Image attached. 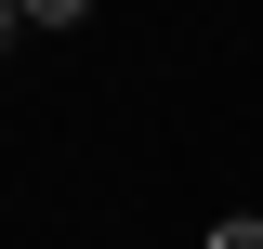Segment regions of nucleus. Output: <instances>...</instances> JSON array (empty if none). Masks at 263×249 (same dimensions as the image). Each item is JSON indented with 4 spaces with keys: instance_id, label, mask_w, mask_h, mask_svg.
Wrapping results in <instances>:
<instances>
[{
    "instance_id": "1",
    "label": "nucleus",
    "mask_w": 263,
    "mask_h": 249,
    "mask_svg": "<svg viewBox=\"0 0 263 249\" xmlns=\"http://www.w3.org/2000/svg\"><path fill=\"white\" fill-rule=\"evenodd\" d=\"M27 13V39H53V27H92V0H13Z\"/></svg>"
},
{
    "instance_id": "2",
    "label": "nucleus",
    "mask_w": 263,
    "mask_h": 249,
    "mask_svg": "<svg viewBox=\"0 0 263 249\" xmlns=\"http://www.w3.org/2000/svg\"><path fill=\"white\" fill-rule=\"evenodd\" d=\"M211 249H263V210H224V223H211Z\"/></svg>"
},
{
    "instance_id": "3",
    "label": "nucleus",
    "mask_w": 263,
    "mask_h": 249,
    "mask_svg": "<svg viewBox=\"0 0 263 249\" xmlns=\"http://www.w3.org/2000/svg\"><path fill=\"white\" fill-rule=\"evenodd\" d=\"M13 39H27V13H13V0H0V53H13Z\"/></svg>"
}]
</instances>
